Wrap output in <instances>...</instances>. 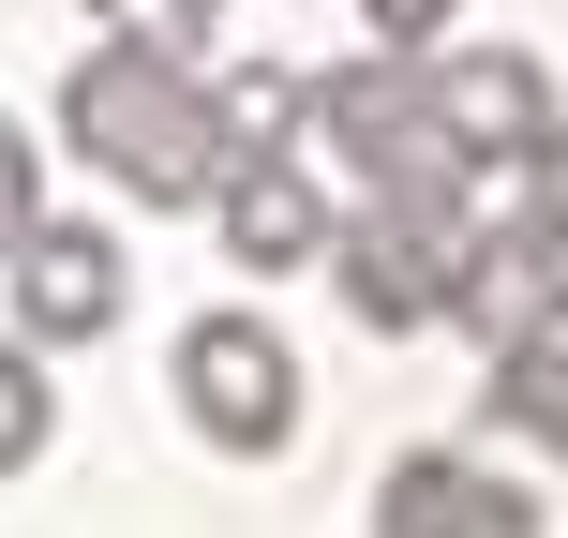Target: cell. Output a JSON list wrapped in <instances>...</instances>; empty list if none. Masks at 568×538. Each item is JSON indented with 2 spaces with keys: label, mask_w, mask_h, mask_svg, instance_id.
<instances>
[{
  "label": "cell",
  "mask_w": 568,
  "mask_h": 538,
  "mask_svg": "<svg viewBox=\"0 0 568 538\" xmlns=\"http://www.w3.org/2000/svg\"><path fill=\"white\" fill-rule=\"evenodd\" d=\"M60 150H75L105 195H135V210H210V180L240 165L210 75L165 60V45H120V30L60 75Z\"/></svg>",
  "instance_id": "cell-1"
},
{
  "label": "cell",
  "mask_w": 568,
  "mask_h": 538,
  "mask_svg": "<svg viewBox=\"0 0 568 538\" xmlns=\"http://www.w3.org/2000/svg\"><path fill=\"white\" fill-rule=\"evenodd\" d=\"M165 389H180V419H195L225 464H270L284 434H300V344H284L270 314L225 300V314H195V329H180Z\"/></svg>",
  "instance_id": "cell-2"
},
{
  "label": "cell",
  "mask_w": 568,
  "mask_h": 538,
  "mask_svg": "<svg viewBox=\"0 0 568 538\" xmlns=\"http://www.w3.org/2000/svg\"><path fill=\"white\" fill-rule=\"evenodd\" d=\"M0 284H16V344H45V359H75V344H105L135 314L120 225H75V210H30V240L0 255Z\"/></svg>",
  "instance_id": "cell-3"
},
{
  "label": "cell",
  "mask_w": 568,
  "mask_h": 538,
  "mask_svg": "<svg viewBox=\"0 0 568 538\" xmlns=\"http://www.w3.org/2000/svg\"><path fill=\"white\" fill-rule=\"evenodd\" d=\"M449 240L419 225V210H389L374 195L359 225H329V284H344V314H359L374 344H419V329H449Z\"/></svg>",
  "instance_id": "cell-4"
},
{
  "label": "cell",
  "mask_w": 568,
  "mask_h": 538,
  "mask_svg": "<svg viewBox=\"0 0 568 538\" xmlns=\"http://www.w3.org/2000/svg\"><path fill=\"white\" fill-rule=\"evenodd\" d=\"M329 225L344 210L314 195V165H284V150H240L225 180H210V240H225V270H329Z\"/></svg>",
  "instance_id": "cell-5"
},
{
  "label": "cell",
  "mask_w": 568,
  "mask_h": 538,
  "mask_svg": "<svg viewBox=\"0 0 568 538\" xmlns=\"http://www.w3.org/2000/svg\"><path fill=\"white\" fill-rule=\"evenodd\" d=\"M419 90H434V120L464 135V165H494V180H509L524 150H539V120H554V60L539 45H449Z\"/></svg>",
  "instance_id": "cell-6"
},
{
  "label": "cell",
  "mask_w": 568,
  "mask_h": 538,
  "mask_svg": "<svg viewBox=\"0 0 568 538\" xmlns=\"http://www.w3.org/2000/svg\"><path fill=\"white\" fill-rule=\"evenodd\" d=\"M374 524L389 538H524L539 494H524L509 464H479V449H404L389 479H374Z\"/></svg>",
  "instance_id": "cell-7"
},
{
  "label": "cell",
  "mask_w": 568,
  "mask_h": 538,
  "mask_svg": "<svg viewBox=\"0 0 568 538\" xmlns=\"http://www.w3.org/2000/svg\"><path fill=\"white\" fill-rule=\"evenodd\" d=\"M434 90H419V45H359V60H329V75H314V105H300V135L329 150L344 180L374 165V150L404 135V120H419Z\"/></svg>",
  "instance_id": "cell-8"
},
{
  "label": "cell",
  "mask_w": 568,
  "mask_h": 538,
  "mask_svg": "<svg viewBox=\"0 0 568 538\" xmlns=\"http://www.w3.org/2000/svg\"><path fill=\"white\" fill-rule=\"evenodd\" d=\"M449 314L479 329V359L524 344V329H554V240H539V210H524V225H479V255L449 270Z\"/></svg>",
  "instance_id": "cell-9"
},
{
  "label": "cell",
  "mask_w": 568,
  "mask_h": 538,
  "mask_svg": "<svg viewBox=\"0 0 568 538\" xmlns=\"http://www.w3.org/2000/svg\"><path fill=\"white\" fill-rule=\"evenodd\" d=\"M494 419H509L524 434V449H539V464H568V329H524V344H494Z\"/></svg>",
  "instance_id": "cell-10"
},
{
  "label": "cell",
  "mask_w": 568,
  "mask_h": 538,
  "mask_svg": "<svg viewBox=\"0 0 568 538\" xmlns=\"http://www.w3.org/2000/svg\"><path fill=\"white\" fill-rule=\"evenodd\" d=\"M195 75H210V105H225L240 150H284L300 105H314V75H284V60H195Z\"/></svg>",
  "instance_id": "cell-11"
},
{
  "label": "cell",
  "mask_w": 568,
  "mask_h": 538,
  "mask_svg": "<svg viewBox=\"0 0 568 538\" xmlns=\"http://www.w3.org/2000/svg\"><path fill=\"white\" fill-rule=\"evenodd\" d=\"M60 434V389H45V344H0V479H30Z\"/></svg>",
  "instance_id": "cell-12"
},
{
  "label": "cell",
  "mask_w": 568,
  "mask_h": 538,
  "mask_svg": "<svg viewBox=\"0 0 568 538\" xmlns=\"http://www.w3.org/2000/svg\"><path fill=\"white\" fill-rule=\"evenodd\" d=\"M210 16H225V0H90V30H120V45H165V60H210Z\"/></svg>",
  "instance_id": "cell-13"
},
{
  "label": "cell",
  "mask_w": 568,
  "mask_h": 538,
  "mask_svg": "<svg viewBox=\"0 0 568 538\" xmlns=\"http://www.w3.org/2000/svg\"><path fill=\"white\" fill-rule=\"evenodd\" d=\"M30 210H45V150H30V120H0V255L30 240Z\"/></svg>",
  "instance_id": "cell-14"
},
{
  "label": "cell",
  "mask_w": 568,
  "mask_h": 538,
  "mask_svg": "<svg viewBox=\"0 0 568 538\" xmlns=\"http://www.w3.org/2000/svg\"><path fill=\"white\" fill-rule=\"evenodd\" d=\"M524 210L568 225V120H539V150H524Z\"/></svg>",
  "instance_id": "cell-15"
},
{
  "label": "cell",
  "mask_w": 568,
  "mask_h": 538,
  "mask_svg": "<svg viewBox=\"0 0 568 538\" xmlns=\"http://www.w3.org/2000/svg\"><path fill=\"white\" fill-rule=\"evenodd\" d=\"M449 16H464V0H359V30H374V45H434Z\"/></svg>",
  "instance_id": "cell-16"
},
{
  "label": "cell",
  "mask_w": 568,
  "mask_h": 538,
  "mask_svg": "<svg viewBox=\"0 0 568 538\" xmlns=\"http://www.w3.org/2000/svg\"><path fill=\"white\" fill-rule=\"evenodd\" d=\"M539 240H554V329H568V225H539Z\"/></svg>",
  "instance_id": "cell-17"
}]
</instances>
